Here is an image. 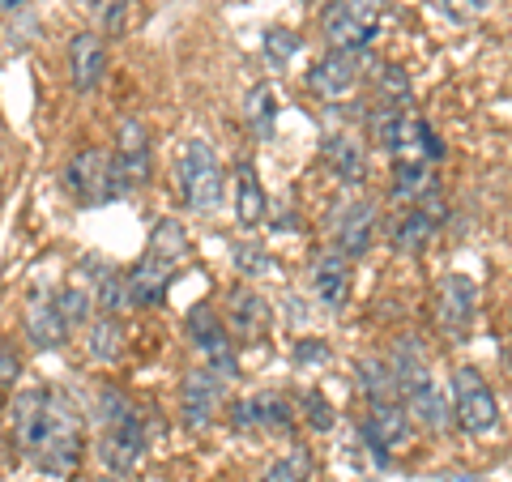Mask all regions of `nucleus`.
<instances>
[{"label":"nucleus","instance_id":"nucleus-24","mask_svg":"<svg viewBox=\"0 0 512 482\" xmlns=\"http://www.w3.org/2000/svg\"><path fill=\"white\" fill-rule=\"evenodd\" d=\"M86 350H90V355L99 359V363H116V359L124 355V329H120V320L103 312V320H94V325H90Z\"/></svg>","mask_w":512,"mask_h":482},{"label":"nucleus","instance_id":"nucleus-34","mask_svg":"<svg viewBox=\"0 0 512 482\" xmlns=\"http://www.w3.org/2000/svg\"><path fill=\"white\" fill-rule=\"evenodd\" d=\"M26 0H0V9H22Z\"/></svg>","mask_w":512,"mask_h":482},{"label":"nucleus","instance_id":"nucleus-30","mask_svg":"<svg viewBox=\"0 0 512 482\" xmlns=\"http://www.w3.org/2000/svg\"><path fill=\"white\" fill-rule=\"evenodd\" d=\"M299 406H303V423H308L312 431H329V427H333V406H329L325 393L308 389V393L299 397Z\"/></svg>","mask_w":512,"mask_h":482},{"label":"nucleus","instance_id":"nucleus-8","mask_svg":"<svg viewBox=\"0 0 512 482\" xmlns=\"http://www.w3.org/2000/svg\"><path fill=\"white\" fill-rule=\"evenodd\" d=\"M367 77V47L359 52H329L308 69V90L320 103H346Z\"/></svg>","mask_w":512,"mask_h":482},{"label":"nucleus","instance_id":"nucleus-1","mask_svg":"<svg viewBox=\"0 0 512 482\" xmlns=\"http://www.w3.org/2000/svg\"><path fill=\"white\" fill-rule=\"evenodd\" d=\"M13 440L47 478H69L82 461V423L56 393L26 389L9 410Z\"/></svg>","mask_w":512,"mask_h":482},{"label":"nucleus","instance_id":"nucleus-23","mask_svg":"<svg viewBox=\"0 0 512 482\" xmlns=\"http://www.w3.org/2000/svg\"><path fill=\"white\" fill-rule=\"evenodd\" d=\"M235 218H239V227H248V231L256 222H265V188L248 163L235 167Z\"/></svg>","mask_w":512,"mask_h":482},{"label":"nucleus","instance_id":"nucleus-10","mask_svg":"<svg viewBox=\"0 0 512 482\" xmlns=\"http://www.w3.org/2000/svg\"><path fill=\"white\" fill-rule=\"evenodd\" d=\"M414 436V414L402 397H380L367 401L363 414V440L376 457H389V448H406Z\"/></svg>","mask_w":512,"mask_h":482},{"label":"nucleus","instance_id":"nucleus-29","mask_svg":"<svg viewBox=\"0 0 512 482\" xmlns=\"http://www.w3.org/2000/svg\"><path fill=\"white\" fill-rule=\"evenodd\" d=\"M60 299V316H64V325H69V333H77L86 325V316L94 308V299L82 291V286H64V291L56 295Z\"/></svg>","mask_w":512,"mask_h":482},{"label":"nucleus","instance_id":"nucleus-14","mask_svg":"<svg viewBox=\"0 0 512 482\" xmlns=\"http://www.w3.org/2000/svg\"><path fill=\"white\" fill-rule=\"evenodd\" d=\"M350 286H355V278H350V256H342L338 248L320 252L312 261V295L325 312H342L350 303Z\"/></svg>","mask_w":512,"mask_h":482},{"label":"nucleus","instance_id":"nucleus-27","mask_svg":"<svg viewBox=\"0 0 512 482\" xmlns=\"http://www.w3.org/2000/svg\"><path fill=\"white\" fill-rule=\"evenodd\" d=\"M128 303H133V291H128V273H116V269L99 273V308L107 316H120Z\"/></svg>","mask_w":512,"mask_h":482},{"label":"nucleus","instance_id":"nucleus-21","mask_svg":"<svg viewBox=\"0 0 512 482\" xmlns=\"http://www.w3.org/2000/svg\"><path fill=\"white\" fill-rule=\"evenodd\" d=\"M320 154H325V163L338 171V180H346V184L367 180V150L355 133H329L320 141Z\"/></svg>","mask_w":512,"mask_h":482},{"label":"nucleus","instance_id":"nucleus-3","mask_svg":"<svg viewBox=\"0 0 512 482\" xmlns=\"http://www.w3.org/2000/svg\"><path fill=\"white\" fill-rule=\"evenodd\" d=\"M103 436H99V457L111 474H128L146 457V423L133 410V401L120 397L116 389H103Z\"/></svg>","mask_w":512,"mask_h":482},{"label":"nucleus","instance_id":"nucleus-17","mask_svg":"<svg viewBox=\"0 0 512 482\" xmlns=\"http://www.w3.org/2000/svg\"><path fill=\"white\" fill-rule=\"evenodd\" d=\"M60 295V291H56ZM52 295V286L35 282V291H30V303H26V337L35 342L39 350H52L60 346L64 337H69V325H64L60 316V299Z\"/></svg>","mask_w":512,"mask_h":482},{"label":"nucleus","instance_id":"nucleus-31","mask_svg":"<svg viewBox=\"0 0 512 482\" xmlns=\"http://www.w3.org/2000/svg\"><path fill=\"white\" fill-rule=\"evenodd\" d=\"M295 52H299V35H295V30H282V26L265 30V60L269 64H286Z\"/></svg>","mask_w":512,"mask_h":482},{"label":"nucleus","instance_id":"nucleus-12","mask_svg":"<svg viewBox=\"0 0 512 482\" xmlns=\"http://www.w3.org/2000/svg\"><path fill=\"white\" fill-rule=\"evenodd\" d=\"M111 167H116L120 192L141 188L150 180V137H146V128H141V120H120L116 158H111Z\"/></svg>","mask_w":512,"mask_h":482},{"label":"nucleus","instance_id":"nucleus-33","mask_svg":"<svg viewBox=\"0 0 512 482\" xmlns=\"http://www.w3.org/2000/svg\"><path fill=\"white\" fill-rule=\"evenodd\" d=\"M295 359H303V363H308V359H320V363H325V359H329V346H325V342H312V337H308V342H299Z\"/></svg>","mask_w":512,"mask_h":482},{"label":"nucleus","instance_id":"nucleus-18","mask_svg":"<svg viewBox=\"0 0 512 482\" xmlns=\"http://www.w3.org/2000/svg\"><path fill=\"white\" fill-rule=\"evenodd\" d=\"M107 77V47L99 35H90V30H82V35H73L69 43V82L77 94H90L99 90V82Z\"/></svg>","mask_w":512,"mask_h":482},{"label":"nucleus","instance_id":"nucleus-26","mask_svg":"<svg viewBox=\"0 0 512 482\" xmlns=\"http://www.w3.org/2000/svg\"><path fill=\"white\" fill-rule=\"evenodd\" d=\"M265 482H312V457L308 448H291L265 470Z\"/></svg>","mask_w":512,"mask_h":482},{"label":"nucleus","instance_id":"nucleus-6","mask_svg":"<svg viewBox=\"0 0 512 482\" xmlns=\"http://www.w3.org/2000/svg\"><path fill=\"white\" fill-rule=\"evenodd\" d=\"M175 180H180V197L188 210L197 214H214L222 205V188H227V171H222L218 154L210 141H188V150L180 158V171H175Z\"/></svg>","mask_w":512,"mask_h":482},{"label":"nucleus","instance_id":"nucleus-9","mask_svg":"<svg viewBox=\"0 0 512 482\" xmlns=\"http://www.w3.org/2000/svg\"><path fill=\"white\" fill-rule=\"evenodd\" d=\"M184 329H188V342L197 346V355L205 359V367H210L214 376L231 380L239 372L235 342H231V333L222 329V316L214 308H192L188 320H184Z\"/></svg>","mask_w":512,"mask_h":482},{"label":"nucleus","instance_id":"nucleus-20","mask_svg":"<svg viewBox=\"0 0 512 482\" xmlns=\"http://www.w3.org/2000/svg\"><path fill=\"white\" fill-rule=\"evenodd\" d=\"M175 265H180V261H171V256H158V252H146L133 265V273H128V291H133L137 308H154V303H163L167 286L175 278V273H171Z\"/></svg>","mask_w":512,"mask_h":482},{"label":"nucleus","instance_id":"nucleus-32","mask_svg":"<svg viewBox=\"0 0 512 482\" xmlns=\"http://www.w3.org/2000/svg\"><path fill=\"white\" fill-rule=\"evenodd\" d=\"M18 372H22V359H18V350L0 342V384H13V380H18Z\"/></svg>","mask_w":512,"mask_h":482},{"label":"nucleus","instance_id":"nucleus-22","mask_svg":"<svg viewBox=\"0 0 512 482\" xmlns=\"http://www.w3.org/2000/svg\"><path fill=\"white\" fill-rule=\"evenodd\" d=\"M431 197H440L436 163H393V201L410 210V205H423Z\"/></svg>","mask_w":512,"mask_h":482},{"label":"nucleus","instance_id":"nucleus-28","mask_svg":"<svg viewBox=\"0 0 512 482\" xmlns=\"http://www.w3.org/2000/svg\"><path fill=\"white\" fill-rule=\"evenodd\" d=\"M274 116H278V103H274V90L269 86H256L248 94V124L256 137H269L274 133Z\"/></svg>","mask_w":512,"mask_h":482},{"label":"nucleus","instance_id":"nucleus-15","mask_svg":"<svg viewBox=\"0 0 512 482\" xmlns=\"http://www.w3.org/2000/svg\"><path fill=\"white\" fill-rule=\"evenodd\" d=\"M235 427L244 431H269V436H282V431L295 427V406L278 393H256V397H244L235 401Z\"/></svg>","mask_w":512,"mask_h":482},{"label":"nucleus","instance_id":"nucleus-7","mask_svg":"<svg viewBox=\"0 0 512 482\" xmlns=\"http://www.w3.org/2000/svg\"><path fill=\"white\" fill-rule=\"evenodd\" d=\"M478 316V286L466 273H444L431 291V320L448 342H466Z\"/></svg>","mask_w":512,"mask_h":482},{"label":"nucleus","instance_id":"nucleus-11","mask_svg":"<svg viewBox=\"0 0 512 482\" xmlns=\"http://www.w3.org/2000/svg\"><path fill=\"white\" fill-rule=\"evenodd\" d=\"M64 188L73 192L77 205H103L111 197H120V184H116V167L103 150H82L69 158L64 167Z\"/></svg>","mask_w":512,"mask_h":482},{"label":"nucleus","instance_id":"nucleus-36","mask_svg":"<svg viewBox=\"0 0 512 482\" xmlns=\"http://www.w3.org/2000/svg\"><path fill=\"white\" fill-rule=\"evenodd\" d=\"M0 154H5V133H0Z\"/></svg>","mask_w":512,"mask_h":482},{"label":"nucleus","instance_id":"nucleus-35","mask_svg":"<svg viewBox=\"0 0 512 482\" xmlns=\"http://www.w3.org/2000/svg\"><path fill=\"white\" fill-rule=\"evenodd\" d=\"M99 482H128L124 474H107V478H99Z\"/></svg>","mask_w":512,"mask_h":482},{"label":"nucleus","instance_id":"nucleus-16","mask_svg":"<svg viewBox=\"0 0 512 482\" xmlns=\"http://www.w3.org/2000/svg\"><path fill=\"white\" fill-rule=\"evenodd\" d=\"M376 222H380V214H376L372 201H363V197H359V201H346L342 214H338V222H333V248L355 261V256H363L367 248H372Z\"/></svg>","mask_w":512,"mask_h":482},{"label":"nucleus","instance_id":"nucleus-4","mask_svg":"<svg viewBox=\"0 0 512 482\" xmlns=\"http://www.w3.org/2000/svg\"><path fill=\"white\" fill-rule=\"evenodd\" d=\"M384 13H389V0H329L320 13V35L329 52H359L376 39Z\"/></svg>","mask_w":512,"mask_h":482},{"label":"nucleus","instance_id":"nucleus-2","mask_svg":"<svg viewBox=\"0 0 512 482\" xmlns=\"http://www.w3.org/2000/svg\"><path fill=\"white\" fill-rule=\"evenodd\" d=\"M393 376H397V393L410 406L414 423L423 427H444L453 419V410H448V401L440 393V384L431 380V363L423 355V346L414 342V337H402V342L393 346Z\"/></svg>","mask_w":512,"mask_h":482},{"label":"nucleus","instance_id":"nucleus-5","mask_svg":"<svg viewBox=\"0 0 512 482\" xmlns=\"http://www.w3.org/2000/svg\"><path fill=\"white\" fill-rule=\"evenodd\" d=\"M448 410L466 436H491L500 427V401L478 367H457L448 376Z\"/></svg>","mask_w":512,"mask_h":482},{"label":"nucleus","instance_id":"nucleus-13","mask_svg":"<svg viewBox=\"0 0 512 482\" xmlns=\"http://www.w3.org/2000/svg\"><path fill=\"white\" fill-rule=\"evenodd\" d=\"M222 406V384L210 367H192L180 384V414H184V427L201 431L214 423V414Z\"/></svg>","mask_w":512,"mask_h":482},{"label":"nucleus","instance_id":"nucleus-19","mask_svg":"<svg viewBox=\"0 0 512 482\" xmlns=\"http://www.w3.org/2000/svg\"><path fill=\"white\" fill-rule=\"evenodd\" d=\"M227 325L239 342H261L269 333V303L252 286H235L227 295Z\"/></svg>","mask_w":512,"mask_h":482},{"label":"nucleus","instance_id":"nucleus-25","mask_svg":"<svg viewBox=\"0 0 512 482\" xmlns=\"http://www.w3.org/2000/svg\"><path fill=\"white\" fill-rule=\"evenodd\" d=\"M86 9V18L103 30V35L120 39L124 26H128V0H77Z\"/></svg>","mask_w":512,"mask_h":482}]
</instances>
